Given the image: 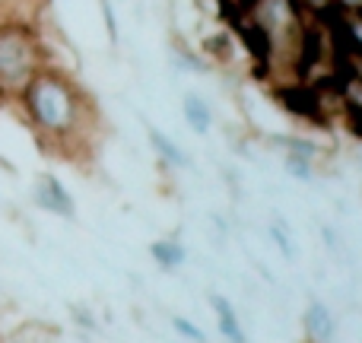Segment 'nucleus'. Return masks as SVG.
Returning <instances> with one entry per match:
<instances>
[{
	"instance_id": "423d86ee",
	"label": "nucleus",
	"mask_w": 362,
	"mask_h": 343,
	"mask_svg": "<svg viewBox=\"0 0 362 343\" xmlns=\"http://www.w3.org/2000/svg\"><path fill=\"white\" fill-rule=\"evenodd\" d=\"M206 302H210V308L216 312V327H219V334H223L226 340H229V343H248L242 325H238L235 306H232L223 293H213V289H210V293H206Z\"/></svg>"
},
{
	"instance_id": "f257e3e1",
	"label": "nucleus",
	"mask_w": 362,
	"mask_h": 343,
	"mask_svg": "<svg viewBox=\"0 0 362 343\" xmlns=\"http://www.w3.org/2000/svg\"><path fill=\"white\" fill-rule=\"evenodd\" d=\"M13 105L19 108L25 127L35 134L38 144L54 153H70L80 146L86 140V127L95 118L86 93L54 64L38 70L35 80Z\"/></svg>"
},
{
	"instance_id": "2eb2a0df",
	"label": "nucleus",
	"mask_w": 362,
	"mask_h": 343,
	"mask_svg": "<svg viewBox=\"0 0 362 343\" xmlns=\"http://www.w3.org/2000/svg\"><path fill=\"white\" fill-rule=\"evenodd\" d=\"M362 13V0H334V16H356Z\"/></svg>"
},
{
	"instance_id": "9d476101",
	"label": "nucleus",
	"mask_w": 362,
	"mask_h": 343,
	"mask_svg": "<svg viewBox=\"0 0 362 343\" xmlns=\"http://www.w3.org/2000/svg\"><path fill=\"white\" fill-rule=\"evenodd\" d=\"M57 334L61 331L48 321H23L19 327H13L10 343H54Z\"/></svg>"
},
{
	"instance_id": "4468645a",
	"label": "nucleus",
	"mask_w": 362,
	"mask_h": 343,
	"mask_svg": "<svg viewBox=\"0 0 362 343\" xmlns=\"http://www.w3.org/2000/svg\"><path fill=\"white\" fill-rule=\"evenodd\" d=\"M172 327H175V331H178L185 340H191V343H206L204 331H200L197 325H191L187 318H181V315H172Z\"/></svg>"
},
{
	"instance_id": "ddd939ff",
	"label": "nucleus",
	"mask_w": 362,
	"mask_h": 343,
	"mask_svg": "<svg viewBox=\"0 0 362 343\" xmlns=\"http://www.w3.org/2000/svg\"><path fill=\"white\" fill-rule=\"evenodd\" d=\"M318 229H321V242H325V248L331 251V255H337V257L344 255V251H346V245H344V236H340V232L334 229L331 223H321Z\"/></svg>"
},
{
	"instance_id": "7ed1b4c3",
	"label": "nucleus",
	"mask_w": 362,
	"mask_h": 343,
	"mask_svg": "<svg viewBox=\"0 0 362 343\" xmlns=\"http://www.w3.org/2000/svg\"><path fill=\"white\" fill-rule=\"evenodd\" d=\"M32 200H35L38 210L51 213V216H61V219H76V200L67 187L61 185V178L51 172H38L35 175V185H32Z\"/></svg>"
},
{
	"instance_id": "20e7f679",
	"label": "nucleus",
	"mask_w": 362,
	"mask_h": 343,
	"mask_svg": "<svg viewBox=\"0 0 362 343\" xmlns=\"http://www.w3.org/2000/svg\"><path fill=\"white\" fill-rule=\"evenodd\" d=\"M302 325H305V334L315 343H331L334 334H337V318H334V312L321 299H308Z\"/></svg>"
},
{
	"instance_id": "9b49d317",
	"label": "nucleus",
	"mask_w": 362,
	"mask_h": 343,
	"mask_svg": "<svg viewBox=\"0 0 362 343\" xmlns=\"http://www.w3.org/2000/svg\"><path fill=\"white\" fill-rule=\"evenodd\" d=\"M283 169L299 181H315V175L321 172V163L312 156H302V153H283Z\"/></svg>"
},
{
	"instance_id": "0eeeda50",
	"label": "nucleus",
	"mask_w": 362,
	"mask_h": 343,
	"mask_svg": "<svg viewBox=\"0 0 362 343\" xmlns=\"http://www.w3.org/2000/svg\"><path fill=\"white\" fill-rule=\"evenodd\" d=\"M146 140H150V146L156 150V156L163 159L169 169H191V156H187L185 150L175 144V140L169 137V134H163L159 127H153V124H146Z\"/></svg>"
},
{
	"instance_id": "f03ea898",
	"label": "nucleus",
	"mask_w": 362,
	"mask_h": 343,
	"mask_svg": "<svg viewBox=\"0 0 362 343\" xmlns=\"http://www.w3.org/2000/svg\"><path fill=\"white\" fill-rule=\"evenodd\" d=\"M45 67H51V51L38 25H0V102L4 105H13Z\"/></svg>"
},
{
	"instance_id": "6e6552de",
	"label": "nucleus",
	"mask_w": 362,
	"mask_h": 343,
	"mask_svg": "<svg viewBox=\"0 0 362 343\" xmlns=\"http://www.w3.org/2000/svg\"><path fill=\"white\" fill-rule=\"evenodd\" d=\"M150 255H153V261H156V267H163L165 274H175V270H181L187 264V248L178 236H165V238H159V242H153Z\"/></svg>"
},
{
	"instance_id": "dca6fc26",
	"label": "nucleus",
	"mask_w": 362,
	"mask_h": 343,
	"mask_svg": "<svg viewBox=\"0 0 362 343\" xmlns=\"http://www.w3.org/2000/svg\"><path fill=\"white\" fill-rule=\"evenodd\" d=\"M70 318H74L80 327H86V331H93V327H95V318L83 306H70Z\"/></svg>"
},
{
	"instance_id": "1a4fd4ad",
	"label": "nucleus",
	"mask_w": 362,
	"mask_h": 343,
	"mask_svg": "<svg viewBox=\"0 0 362 343\" xmlns=\"http://www.w3.org/2000/svg\"><path fill=\"white\" fill-rule=\"evenodd\" d=\"M267 238L276 251H280L283 261H299V248H296V238H293V226L286 223V216L276 210H270V219H267Z\"/></svg>"
},
{
	"instance_id": "39448f33",
	"label": "nucleus",
	"mask_w": 362,
	"mask_h": 343,
	"mask_svg": "<svg viewBox=\"0 0 362 343\" xmlns=\"http://www.w3.org/2000/svg\"><path fill=\"white\" fill-rule=\"evenodd\" d=\"M181 115H185L187 127H191L197 137H210L213 124H216V112H213V105L200 93H185L181 95Z\"/></svg>"
},
{
	"instance_id": "f8f14e48",
	"label": "nucleus",
	"mask_w": 362,
	"mask_h": 343,
	"mask_svg": "<svg viewBox=\"0 0 362 343\" xmlns=\"http://www.w3.org/2000/svg\"><path fill=\"white\" fill-rule=\"evenodd\" d=\"M305 19H331L334 16V0H296Z\"/></svg>"
}]
</instances>
